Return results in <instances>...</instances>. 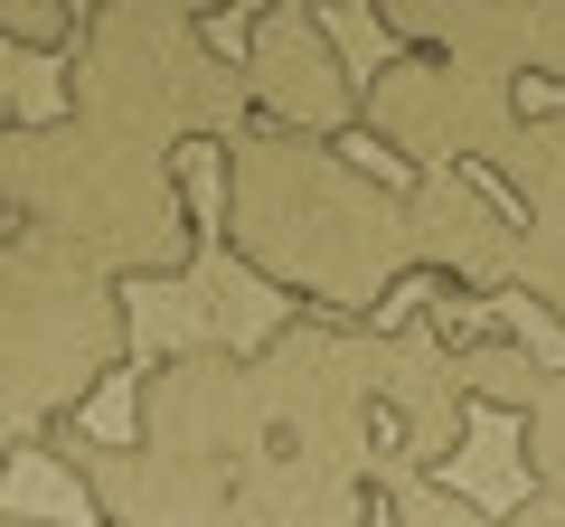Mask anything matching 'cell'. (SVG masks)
<instances>
[{"label": "cell", "instance_id": "cell-1", "mask_svg": "<svg viewBox=\"0 0 565 527\" xmlns=\"http://www.w3.org/2000/svg\"><path fill=\"white\" fill-rule=\"evenodd\" d=\"M217 245L292 311L330 321H386V302L424 273L405 189L302 132H245L217 161Z\"/></svg>", "mask_w": 565, "mask_h": 527}, {"label": "cell", "instance_id": "cell-2", "mask_svg": "<svg viewBox=\"0 0 565 527\" xmlns=\"http://www.w3.org/2000/svg\"><path fill=\"white\" fill-rule=\"evenodd\" d=\"M0 236H39L114 283H180L199 273L207 226L170 151L57 114L39 132H0Z\"/></svg>", "mask_w": 565, "mask_h": 527}, {"label": "cell", "instance_id": "cell-3", "mask_svg": "<svg viewBox=\"0 0 565 527\" xmlns=\"http://www.w3.org/2000/svg\"><path fill=\"white\" fill-rule=\"evenodd\" d=\"M57 76L76 122H104V132L151 151H180V142L236 151L255 132V85H245V57L217 47V10L104 0V10H85V47Z\"/></svg>", "mask_w": 565, "mask_h": 527}, {"label": "cell", "instance_id": "cell-4", "mask_svg": "<svg viewBox=\"0 0 565 527\" xmlns=\"http://www.w3.org/2000/svg\"><path fill=\"white\" fill-rule=\"evenodd\" d=\"M132 358V302L114 273L57 255L39 236H0V424L10 462L76 424L114 367Z\"/></svg>", "mask_w": 565, "mask_h": 527}, {"label": "cell", "instance_id": "cell-5", "mask_svg": "<svg viewBox=\"0 0 565 527\" xmlns=\"http://www.w3.org/2000/svg\"><path fill=\"white\" fill-rule=\"evenodd\" d=\"M255 386L264 415H274V443L311 452V462L359 471L367 490H405L396 433H386L377 406V367H367V321H330V311H282L274 330L255 340Z\"/></svg>", "mask_w": 565, "mask_h": 527}, {"label": "cell", "instance_id": "cell-6", "mask_svg": "<svg viewBox=\"0 0 565 527\" xmlns=\"http://www.w3.org/2000/svg\"><path fill=\"white\" fill-rule=\"evenodd\" d=\"M359 132L377 151H396L405 180L415 170H500V151L527 132V104L519 85L481 76L462 57H434V47H396V57L367 66V114Z\"/></svg>", "mask_w": 565, "mask_h": 527}, {"label": "cell", "instance_id": "cell-7", "mask_svg": "<svg viewBox=\"0 0 565 527\" xmlns=\"http://www.w3.org/2000/svg\"><path fill=\"white\" fill-rule=\"evenodd\" d=\"M132 443L189 452V462H255L274 452V415L255 386V348L189 340L132 377Z\"/></svg>", "mask_w": 565, "mask_h": 527}, {"label": "cell", "instance_id": "cell-8", "mask_svg": "<svg viewBox=\"0 0 565 527\" xmlns=\"http://www.w3.org/2000/svg\"><path fill=\"white\" fill-rule=\"evenodd\" d=\"M47 452L85 490L95 527H236V471L245 462H189L151 443H104L85 424H57Z\"/></svg>", "mask_w": 565, "mask_h": 527}, {"label": "cell", "instance_id": "cell-9", "mask_svg": "<svg viewBox=\"0 0 565 527\" xmlns=\"http://www.w3.org/2000/svg\"><path fill=\"white\" fill-rule=\"evenodd\" d=\"M245 85L264 132H302V142H349L367 114V76H349L330 20L302 0H274L245 20Z\"/></svg>", "mask_w": 565, "mask_h": 527}, {"label": "cell", "instance_id": "cell-10", "mask_svg": "<svg viewBox=\"0 0 565 527\" xmlns=\"http://www.w3.org/2000/svg\"><path fill=\"white\" fill-rule=\"evenodd\" d=\"M367 20L396 47L462 57L500 85H556L565 95V0H377Z\"/></svg>", "mask_w": 565, "mask_h": 527}, {"label": "cell", "instance_id": "cell-11", "mask_svg": "<svg viewBox=\"0 0 565 527\" xmlns=\"http://www.w3.org/2000/svg\"><path fill=\"white\" fill-rule=\"evenodd\" d=\"M405 226H415V264L434 292H519V207L481 189L471 170H415L405 180Z\"/></svg>", "mask_w": 565, "mask_h": 527}, {"label": "cell", "instance_id": "cell-12", "mask_svg": "<svg viewBox=\"0 0 565 527\" xmlns=\"http://www.w3.org/2000/svg\"><path fill=\"white\" fill-rule=\"evenodd\" d=\"M386 499L340 462H311V452L274 443L236 471V527H377Z\"/></svg>", "mask_w": 565, "mask_h": 527}, {"label": "cell", "instance_id": "cell-13", "mask_svg": "<svg viewBox=\"0 0 565 527\" xmlns=\"http://www.w3.org/2000/svg\"><path fill=\"white\" fill-rule=\"evenodd\" d=\"M452 358H462V386H471V406L509 415V424H519V415L546 396V377H556V367H546V358H537V348H527L509 321H471L462 340H452Z\"/></svg>", "mask_w": 565, "mask_h": 527}, {"label": "cell", "instance_id": "cell-14", "mask_svg": "<svg viewBox=\"0 0 565 527\" xmlns=\"http://www.w3.org/2000/svg\"><path fill=\"white\" fill-rule=\"evenodd\" d=\"M500 189H509V207H519V226L565 217V104L556 114H527V132L500 151Z\"/></svg>", "mask_w": 565, "mask_h": 527}, {"label": "cell", "instance_id": "cell-15", "mask_svg": "<svg viewBox=\"0 0 565 527\" xmlns=\"http://www.w3.org/2000/svg\"><path fill=\"white\" fill-rule=\"evenodd\" d=\"M519 471L546 490V499H565V367L546 377V396L519 415Z\"/></svg>", "mask_w": 565, "mask_h": 527}, {"label": "cell", "instance_id": "cell-16", "mask_svg": "<svg viewBox=\"0 0 565 527\" xmlns=\"http://www.w3.org/2000/svg\"><path fill=\"white\" fill-rule=\"evenodd\" d=\"M0 47H20V57H76L85 47V10H47V0H0Z\"/></svg>", "mask_w": 565, "mask_h": 527}, {"label": "cell", "instance_id": "cell-17", "mask_svg": "<svg viewBox=\"0 0 565 527\" xmlns=\"http://www.w3.org/2000/svg\"><path fill=\"white\" fill-rule=\"evenodd\" d=\"M519 302H537L546 321L565 330V217L519 226Z\"/></svg>", "mask_w": 565, "mask_h": 527}, {"label": "cell", "instance_id": "cell-18", "mask_svg": "<svg viewBox=\"0 0 565 527\" xmlns=\"http://www.w3.org/2000/svg\"><path fill=\"white\" fill-rule=\"evenodd\" d=\"M386 527H509V518H490L452 481H405V490H386Z\"/></svg>", "mask_w": 565, "mask_h": 527}, {"label": "cell", "instance_id": "cell-19", "mask_svg": "<svg viewBox=\"0 0 565 527\" xmlns=\"http://www.w3.org/2000/svg\"><path fill=\"white\" fill-rule=\"evenodd\" d=\"M509 527H565V499H546V490H537V499L509 508Z\"/></svg>", "mask_w": 565, "mask_h": 527}, {"label": "cell", "instance_id": "cell-20", "mask_svg": "<svg viewBox=\"0 0 565 527\" xmlns=\"http://www.w3.org/2000/svg\"><path fill=\"white\" fill-rule=\"evenodd\" d=\"M0 527H57V518H39V508H10V518H0Z\"/></svg>", "mask_w": 565, "mask_h": 527}]
</instances>
